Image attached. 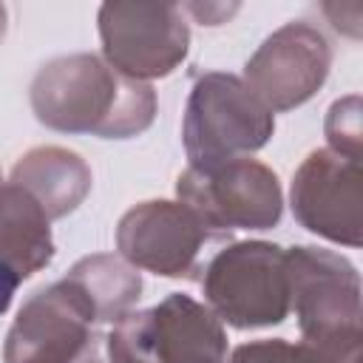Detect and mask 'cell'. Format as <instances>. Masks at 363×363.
<instances>
[{"label": "cell", "mask_w": 363, "mask_h": 363, "mask_svg": "<svg viewBox=\"0 0 363 363\" xmlns=\"http://www.w3.org/2000/svg\"><path fill=\"white\" fill-rule=\"evenodd\" d=\"M289 207L295 221L312 235L337 247H360V162L346 159L329 147L312 150L292 176Z\"/></svg>", "instance_id": "obj_11"}, {"label": "cell", "mask_w": 363, "mask_h": 363, "mask_svg": "<svg viewBox=\"0 0 363 363\" xmlns=\"http://www.w3.org/2000/svg\"><path fill=\"white\" fill-rule=\"evenodd\" d=\"M105 363H136V360H133V357H128V354L113 352V349L105 343Z\"/></svg>", "instance_id": "obj_18"}, {"label": "cell", "mask_w": 363, "mask_h": 363, "mask_svg": "<svg viewBox=\"0 0 363 363\" xmlns=\"http://www.w3.org/2000/svg\"><path fill=\"white\" fill-rule=\"evenodd\" d=\"M289 281V312L298 318L301 343L315 349L357 346L360 335V272L323 247L295 244L284 250Z\"/></svg>", "instance_id": "obj_3"}, {"label": "cell", "mask_w": 363, "mask_h": 363, "mask_svg": "<svg viewBox=\"0 0 363 363\" xmlns=\"http://www.w3.org/2000/svg\"><path fill=\"white\" fill-rule=\"evenodd\" d=\"M40 125L57 133L133 139L156 119V91L113 71L99 54H60L43 62L28 88Z\"/></svg>", "instance_id": "obj_1"}, {"label": "cell", "mask_w": 363, "mask_h": 363, "mask_svg": "<svg viewBox=\"0 0 363 363\" xmlns=\"http://www.w3.org/2000/svg\"><path fill=\"white\" fill-rule=\"evenodd\" d=\"M6 28H9V9L0 3V43H3V37H6Z\"/></svg>", "instance_id": "obj_19"}, {"label": "cell", "mask_w": 363, "mask_h": 363, "mask_svg": "<svg viewBox=\"0 0 363 363\" xmlns=\"http://www.w3.org/2000/svg\"><path fill=\"white\" fill-rule=\"evenodd\" d=\"M224 363H315V360L301 340L289 343L284 337H261L235 346Z\"/></svg>", "instance_id": "obj_16"}, {"label": "cell", "mask_w": 363, "mask_h": 363, "mask_svg": "<svg viewBox=\"0 0 363 363\" xmlns=\"http://www.w3.org/2000/svg\"><path fill=\"white\" fill-rule=\"evenodd\" d=\"M9 182L23 187L54 221L74 213L85 201L94 179L88 162L77 150L60 145H40L26 150L14 162Z\"/></svg>", "instance_id": "obj_13"}, {"label": "cell", "mask_w": 363, "mask_h": 363, "mask_svg": "<svg viewBox=\"0 0 363 363\" xmlns=\"http://www.w3.org/2000/svg\"><path fill=\"white\" fill-rule=\"evenodd\" d=\"M96 312L65 275L23 301L3 343V363H77L96 337Z\"/></svg>", "instance_id": "obj_8"}, {"label": "cell", "mask_w": 363, "mask_h": 363, "mask_svg": "<svg viewBox=\"0 0 363 363\" xmlns=\"http://www.w3.org/2000/svg\"><path fill=\"white\" fill-rule=\"evenodd\" d=\"M176 196L204 227L224 238L233 230H272L284 216V190L272 167L244 156L216 167H184Z\"/></svg>", "instance_id": "obj_6"}, {"label": "cell", "mask_w": 363, "mask_h": 363, "mask_svg": "<svg viewBox=\"0 0 363 363\" xmlns=\"http://www.w3.org/2000/svg\"><path fill=\"white\" fill-rule=\"evenodd\" d=\"M204 306L233 329H267L289 318L284 250L272 241H233L201 275Z\"/></svg>", "instance_id": "obj_4"}, {"label": "cell", "mask_w": 363, "mask_h": 363, "mask_svg": "<svg viewBox=\"0 0 363 363\" xmlns=\"http://www.w3.org/2000/svg\"><path fill=\"white\" fill-rule=\"evenodd\" d=\"M275 133V113L235 74L207 71L187 96L182 145L190 167H216L252 156Z\"/></svg>", "instance_id": "obj_2"}, {"label": "cell", "mask_w": 363, "mask_h": 363, "mask_svg": "<svg viewBox=\"0 0 363 363\" xmlns=\"http://www.w3.org/2000/svg\"><path fill=\"white\" fill-rule=\"evenodd\" d=\"M105 343L136 363H224V323L196 298L170 292L150 309H130L105 332Z\"/></svg>", "instance_id": "obj_5"}, {"label": "cell", "mask_w": 363, "mask_h": 363, "mask_svg": "<svg viewBox=\"0 0 363 363\" xmlns=\"http://www.w3.org/2000/svg\"><path fill=\"white\" fill-rule=\"evenodd\" d=\"M216 235L179 199H150L130 207L116 224L119 255L162 278H196L201 252Z\"/></svg>", "instance_id": "obj_10"}, {"label": "cell", "mask_w": 363, "mask_h": 363, "mask_svg": "<svg viewBox=\"0 0 363 363\" xmlns=\"http://www.w3.org/2000/svg\"><path fill=\"white\" fill-rule=\"evenodd\" d=\"M51 258V218L23 187L0 182V315L9 312L17 286Z\"/></svg>", "instance_id": "obj_12"}, {"label": "cell", "mask_w": 363, "mask_h": 363, "mask_svg": "<svg viewBox=\"0 0 363 363\" xmlns=\"http://www.w3.org/2000/svg\"><path fill=\"white\" fill-rule=\"evenodd\" d=\"M235 9H238V6H230V9H227V6H199V3L187 6V11L201 20V26H218V23L213 20V14H227V17H230Z\"/></svg>", "instance_id": "obj_17"}, {"label": "cell", "mask_w": 363, "mask_h": 363, "mask_svg": "<svg viewBox=\"0 0 363 363\" xmlns=\"http://www.w3.org/2000/svg\"><path fill=\"white\" fill-rule=\"evenodd\" d=\"M0 182H3V173H0Z\"/></svg>", "instance_id": "obj_20"}, {"label": "cell", "mask_w": 363, "mask_h": 363, "mask_svg": "<svg viewBox=\"0 0 363 363\" xmlns=\"http://www.w3.org/2000/svg\"><path fill=\"white\" fill-rule=\"evenodd\" d=\"M65 278L82 289L99 323H116L122 315L136 309L142 298L139 269L113 252H94V255L79 258L65 272Z\"/></svg>", "instance_id": "obj_14"}, {"label": "cell", "mask_w": 363, "mask_h": 363, "mask_svg": "<svg viewBox=\"0 0 363 363\" xmlns=\"http://www.w3.org/2000/svg\"><path fill=\"white\" fill-rule=\"evenodd\" d=\"M102 60L136 82L173 74L190 48L184 9L173 3H102L96 11Z\"/></svg>", "instance_id": "obj_7"}, {"label": "cell", "mask_w": 363, "mask_h": 363, "mask_svg": "<svg viewBox=\"0 0 363 363\" xmlns=\"http://www.w3.org/2000/svg\"><path fill=\"white\" fill-rule=\"evenodd\" d=\"M360 113L363 102L357 94L340 96L329 105L326 119H323V133L329 142V150L360 162V147H363V128H360Z\"/></svg>", "instance_id": "obj_15"}, {"label": "cell", "mask_w": 363, "mask_h": 363, "mask_svg": "<svg viewBox=\"0 0 363 363\" xmlns=\"http://www.w3.org/2000/svg\"><path fill=\"white\" fill-rule=\"evenodd\" d=\"M332 68V45L312 23L292 20L275 28L244 62L241 82L258 102L284 113L309 102L326 82Z\"/></svg>", "instance_id": "obj_9"}]
</instances>
